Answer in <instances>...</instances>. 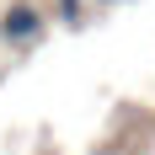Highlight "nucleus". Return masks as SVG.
<instances>
[{
    "label": "nucleus",
    "mask_w": 155,
    "mask_h": 155,
    "mask_svg": "<svg viewBox=\"0 0 155 155\" xmlns=\"http://www.w3.org/2000/svg\"><path fill=\"white\" fill-rule=\"evenodd\" d=\"M38 32H43V11L27 5V0H16L11 11L0 16V38H5V43H32Z\"/></svg>",
    "instance_id": "f257e3e1"
},
{
    "label": "nucleus",
    "mask_w": 155,
    "mask_h": 155,
    "mask_svg": "<svg viewBox=\"0 0 155 155\" xmlns=\"http://www.w3.org/2000/svg\"><path fill=\"white\" fill-rule=\"evenodd\" d=\"M59 11H64V21H75V16H80V0H59Z\"/></svg>",
    "instance_id": "f03ea898"
}]
</instances>
